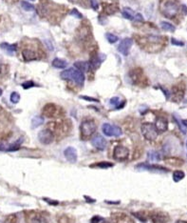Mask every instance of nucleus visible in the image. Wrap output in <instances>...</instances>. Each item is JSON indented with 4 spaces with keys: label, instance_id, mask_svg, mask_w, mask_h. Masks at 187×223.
Instances as JSON below:
<instances>
[{
    "label": "nucleus",
    "instance_id": "nucleus-7",
    "mask_svg": "<svg viewBox=\"0 0 187 223\" xmlns=\"http://www.w3.org/2000/svg\"><path fill=\"white\" fill-rule=\"evenodd\" d=\"M128 156H129V150L126 147L122 146V145H118V146L115 147L113 151V157L115 160L124 161L127 159Z\"/></svg>",
    "mask_w": 187,
    "mask_h": 223
},
{
    "label": "nucleus",
    "instance_id": "nucleus-21",
    "mask_svg": "<svg viewBox=\"0 0 187 223\" xmlns=\"http://www.w3.org/2000/svg\"><path fill=\"white\" fill-rule=\"evenodd\" d=\"M151 219L153 223H166L168 217L162 213H153L151 215Z\"/></svg>",
    "mask_w": 187,
    "mask_h": 223
},
{
    "label": "nucleus",
    "instance_id": "nucleus-54",
    "mask_svg": "<svg viewBox=\"0 0 187 223\" xmlns=\"http://www.w3.org/2000/svg\"><path fill=\"white\" fill-rule=\"evenodd\" d=\"M31 1H35V0H31Z\"/></svg>",
    "mask_w": 187,
    "mask_h": 223
},
{
    "label": "nucleus",
    "instance_id": "nucleus-41",
    "mask_svg": "<svg viewBox=\"0 0 187 223\" xmlns=\"http://www.w3.org/2000/svg\"><path fill=\"white\" fill-rule=\"evenodd\" d=\"M70 14H71L72 16L76 17V18H80V19H81V18L83 17L82 13H81L80 12H78V10H76V9H72V10H71Z\"/></svg>",
    "mask_w": 187,
    "mask_h": 223
},
{
    "label": "nucleus",
    "instance_id": "nucleus-44",
    "mask_svg": "<svg viewBox=\"0 0 187 223\" xmlns=\"http://www.w3.org/2000/svg\"><path fill=\"white\" fill-rule=\"evenodd\" d=\"M35 84H34V82L33 81H27V82H25V83H23L22 84V87L24 89H30V88H31V87H33Z\"/></svg>",
    "mask_w": 187,
    "mask_h": 223
},
{
    "label": "nucleus",
    "instance_id": "nucleus-37",
    "mask_svg": "<svg viewBox=\"0 0 187 223\" xmlns=\"http://www.w3.org/2000/svg\"><path fill=\"white\" fill-rule=\"evenodd\" d=\"M90 223H109L107 219H104V217H101L99 216H94L91 220H90Z\"/></svg>",
    "mask_w": 187,
    "mask_h": 223
},
{
    "label": "nucleus",
    "instance_id": "nucleus-28",
    "mask_svg": "<svg viewBox=\"0 0 187 223\" xmlns=\"http://www.w3.org/2000/svg\"><path fill=\"white\" fill-rule=\"evenodd\" d=\"M43 123H44V117H43V116H39V115L34 116L31 120V127L33 129H35L37 127H39V126H41Z\"/></svg>",
    "mask_w": 187,
    "mask_h": 223
},
{
    "label": "nucleus",
    "instance_id": "nucleus-27",
    "mask_svg": "<svg viewBox=\"0 0 187 223\" xmlns=\"http://www.w3.org/2000/svg\"><path fill=\"white\" fill-rule=\"evenodd\" d=\"M135 14H136V13L134 12L132 9L127 8V7H126V8H124V9H123V13H122L123 17L128 19V20H133L134 16H135Z\"/></svg>",
    "mask_w": 187,
    "mask_h": 223
},
{
    "label": "nucleus",
    "instance_id": "nucleus-25",
    "mask_svg": "<svg viewBox=\"0 0 187 223\" xmlns=\"http://www.w3.org/2000/svg\"><path fill=\"white\" fill-rule=\"evenodd\" d=\"M52 66L57 69H64L66 66H68V62L64 59H61V58H54L53 61H52Z\"/></svg>",
    "mask_w": 187,
    "mask_h": 223
},
{
    "label": "nucleus",
    "instance_id": "nucleus-32",
    "mask_svg": "<svg viewBox=\"0 0 187 223\" xmlns=\"http://www.w3.org/2000/svg\"><path fill=\"white\" fill-rule=\"evenodd\" d=\"M147 157H148V160H149V161H159L160 159H161L159 153H157L155 151L148 152Z\"/></svg>",
    "mask_w": 187,
    "mask_h": 223
},
{
    "label": "nucleus",
    "instance_id": "nucleus-45",
    "mask_svg": "<svg viewBox=\"0 0 187 223\" xmlns=\"http://www.w3.org/2000/svg\"><path fill=\"white\" fill-rule=\"evenodd\" d=\"M109 103L111 105H114V106H118V104L120 103V98L117 97V96H115V97H112L111 99L109 100Z\"/></svg>",
    "mask_w": 187,
    "mask_h": 223
},
{
    "label": "nucleus",
    "instance_id": "nucleus-43",
    "mask_svg": "<svg viewBox=\"0 0 187 223\" xmlns=\"http://www.w3.org/2000/svg\"><path fill=\"white\" fill-rule=\"evenodd\" d=\"M133 21H136V22H142L143 21V16L140 13H136V14L134 16L133 18Z\"/></svg>",
    "mask_w": 187,
    "mask_h": 223
},
{
    "label": "nucleus",
    "instance_id": "nucleus-22",
    "mask_svg": "<svg viewBox=\"0 0 187 223\" xmlns=\"http://www.w3.org/2000/svg\"><path fill=\"white\" fill-rule=\"evenodd\" d=\"M0 48H1L3 51L7 52L9 55H12L13 52H15L17 50L16 44H9V43H1Z\"/></svg>",
    "mask_w": 187,
    "mask_h": 223
},
{
    "label": "nucleus",
    "instance_id": "nucleus-39",
    "mask_svg": "<svg viewBox=\"0 0 187 223\" xmlns=\"http://www.w3.org/2000/svg\"><path fill=\"white\" fill-rule=\"evenodd\" d=\"M9 98H11V101L13 104H16L19 102V100H20V95L16 93V92H13V93H12L11 97Z\"/></svg>",
    "mask_w": 187,
    "mask_h": 223
},
{
    "label": "nucleus",
    "instance_id": "nucleus-18",
    "mask_svg": "<svg viewBox=\"0 0 187 223\" xmlns=\"http://www.w3.org/2000/svg\"><path fill=\"white\" fill-rule=\"evenodd\" d=\"M22 55L23 58L26 61H32V60H36L38 58V55L35 51H33L31 49H25L22 52Z\"/></svg>",
    "mask_w": 187,
    "mask_h": 223
},
{
    "label": "nucleus",
    "instance_id": "nucleus-10",
    "mask_svg": "<svg viewBox=\"0 0 187 223\" xmlns=\"http://www.w3.org/2000/svg\"><path fill=\"white\" fill-rule=\"evenodd\" d=\"M54 138V134L49 129H44L38 133V140L44 145H49L52 143Z\"/></svg>",
    "mask_w": 187,
    "mask_h": 223
},
{
    "label": "nucleus",
    "instance_id": "nucleus-30",
    "mask_svg": "<svg viewBox=\"0 0 187 223\" xmlns=\"http://www.w3.org/2000/svg\"><path fill=\"white\" fill-rule=\"evenodd\" d=\"M90 167L100 168V169H107L110 167H113V164L110 163V162H107V161H102V162H98L96 164H92V165H90Z\"/></svg>",
    "mask_w": 187,
    "mask_h": 223
},
{
    "label": "nucleus",
    "instance_id": "nucleus-42",
    "mask_svg": "<svg viewBox=\"0 0 187 223\" xmlns=\"http://www.w3.org/2000/svg\"><path fill=\"white\" fill-rule=\"evenodd\" d=\"M171 43H172V45L179 46V47H183V46L184 45V43H183V41L177 40L176 38H171Z\"/></svg>",
    "mask_w": 187,
    "mask_h": 223
},
{
    "label": "nucleus",
    "instance_id": "nucleus-23",
    "mask_svg": "<svg viewBox=\"0 0 187 223\" xmlns=\"http://www.w3.org/2000/svg\"><path fill=\"white\" fill-rule=\"evenodd\" d=\"M164 161L167 164H169V165L174 166V167H180L183 164V160H181V159L178 157H166L164 158Z\"/></svg>",
    "mask_w": 187,
    "mask_h": 223
},
{
    "label": "nucleus",
    "instance_id": "nucleus-12",
    "mask_svg": "<svg viewBox=\"0 0 187 223\" xmlns=\"http://www.w3.org/2000/svg\"><path fill=\"white\" fill-rule=\"evenodd\" d=\"M133 41L131 38H124L123 40H122V42L120 43V45L118 46V51L121 52V54L124 56H126L129 55V52H130V49L132 47Z\"/></svg>",
    "mask_w": 187,
    "mask_h": 223
},
{
    "label": "nucleus",
    "instance_id": "nucleus-2",
    "mask_svg": "<svg viewBox=\"0 0 187 223\" xmlns=\"http://www.w3.org/2000/svg\"><path fill=\"white\" fill-rule=\"evenodd\" d=\"M61 77L66 80H72L79 86H83L85 82V75L84 72L79 71L75 68H70V69L65 70L61 72Z\"/></svg>",
    "mask_w": 187,
    "mask_h": 223
},
{
    "label": "nucleus",
    "instance_id": "nucleus-52",
    "mask_svg": "<svg viewBox=\"0 0 187 223\" xmlns=\"http://www.w3.org/2000/svg\"><path fill=\"white\" fill-rule=\"evenodd\" d=\"M176 223H187V222H185V221H178V222H176Z\"/></svg>",
    "mask_w": 187,
    "mask_h": 223
},
{
    "label": "nucleus",
    "instance_id": "nucleus-5",
    "mask_svg": "<svg viewBox=\"0 0 187 223\" xmlns=\"http://www.w3.org/2000/svg\"><path fill=\"white\" fill-rule=\"evenodd\" d=\"M129 76H130L133 84H135L137 86L145 87L148 84L147 78L145 77V75H143L142 69H140V68H136V69L131 70L130 74H129Z\"/></svg>",
    "mask_w": 187,
    "mask_h": 223
},
{
    "label": "nucleus",
    "instance_id": "nucleus-3",
    "mask_svg": "<svg viewBox=\"0 0 187 223\" xmlns=\"http://www.w3.org/2000/svg\"><path fill=\"white\" fill-rule=\"evenodd\" d=\"M96 129L97 127H96V124L93 120H84L80 125V134L82 140H87L91 137L96 132Z\"/></svg>",
    "mask_w": 187,
    "mask_h": 223
},
{
    "label": "nucleus",
    "instance_id": "nucleus-13",
    "mask_svg": "<svg viewBox=\"0 0 187 223\" xmlns=\"http://www.w3.org/2000/svg\"><path fill=\"white\" fill-rule=\"evenodd\" d=\"M27 223H42V215L36 211H28L25 216Z\"/></svg>",
    "mask_w": 187,
    "mask_h": 223
},
{
    "label": "nucleus",
    "instance_id": "nucleus-15",
    "mask_svg": "<svg viewBox=\"0 0 187 223\" xmlns=\"http://www.w3.org/2000/svg\"><path fill=\"white\" fill-rule=\"evenodd\" d=\"M64 156L66 159L70 163H75L77 161V151L73 147H68L64 151Z\"/></svg>",
    "mask_w": 187,
    "mask_h": 223
},
{
    "label": "nucleus",
    "instance_id": "nucleus-1",
    "mask_svg": "<svg viewBox=\"0 0 187 223\" xmlns=\"http://www.w3.org/2000/svg\"><path fill=\"white\" fill-rule=\"evenodd\" d=\"M71 127L72 126L69 124V122L65 121V122H50L47 125V129L51 131L54 134V137H57L58 138H62L69 133Z\"/></svg>",
    "mask_w": 187,
    "mask_h": 223
},
{
    "label": "nucleus",
    "instance_id": "nucleus-19",
    "mask_svg": "<svg viewBox=\"0 0 187 223\" xmlns=\"http://www.w3.org/2000/svg\"><path fill=\"white\" fill-rule=\"evenodd\" d=\"M78 35H79L80 39L87 40L88 36L91 35L90 28H87V25H85V24H83V25L78 29Z\"/></svg>",
    "mask_w": 187,
    "mask_h": 223
},
{
    "label": "nucleus",
    "instance_id": "nucleus-35",
    "mask_svg": "<svg viewBox=\"0 0 187 223\" xmlns=\"http://www.w3.org/2000/svg\"><path fill=\"white\" fill-rule=\"evenodd\" d=\"M21 7H22V9L24 10V11H26V12H32L33 10H34V6H33L32 4L27 2V1H22L21 2Z\"/></svg>",
    "mask_w": 187,
    "mask_h": 223
},
{
    "label": "nucleus",
    "instance_id": "nucleus-11",
    "mask_svg": "<svg viewBox=\"0 0 187 223\" xmlns=\"http://www.w3.org/2000/svg\"><path fill=\"white\" fill-rule=\"evenodd\" d=\"M111 220L113 223H135V221L133 220L130 216L122 212L112 213Z\"/></svg>",
    "mask_w": 187,
    "mask_h": 223
},
{
    "label": "nucleus",
    "instance_id": "nucleus-4",
    "mask_svg": "<svg viewBox=\"0 0 187 223\" xmlns=\"http://www.w3.org/2000/svg\"><path fill=\"white\" fill-rule=\"evenodd\" d=\"M42 114L44 116H46V117L55 118V117H60V116H62L65 114V112L60 107H58L57 105L49 103V104L44 106V108H43V111H42Z\"/></svg>",
    "mask_w": 187,
    "mask_h": 223
},
{
    "label": "nucleus",
    "instance_id": "nucleus-38",
    "mask_svg": "<svg viewBox=\"0 0 187 223\" xmlns=\"http://www.w3.org/2000/svg\"><path fill=\"white\" fill-rule=\"evenodd\" d=\"M58 223H74V221L71 219L69 216H66V215H63V216H59Z\"/></svg>",
    "mask_w": 187,
    "mask_h": 223
},
{
    "label": "nucleus",
    "instance_id": "nucleus-40",
    "mask_svg": "<svg viewBox=\"0 0 187 223\" xmlns=\"http://www.w3.org/2000/svg\"><path fill=\"white\" fill-rule=\"evenodd\" d=\"M4 223H17V217L15 215H9L6 217Z\"/></svg>",
    "mask_w": 187,
    "mask_h": 223
},
{
    "label": "nucleus",
    "instance_id": "nucleus-26",
    "mask_svg": "<svg viewBox=\"0 0 187 223\" xmlns=\"http://www.w3.org/2000/svg\"><path fill=\"white\" fill-rule=\"evenodd\" d=\"M74 66L77 68L79 71L82 72H88L89 70V63L87 61H79V62H75Z\"/></svg>",
    "mask_w": 187,
    "mask_h": 223
},
{
    "label": "nucleus",
    "instance_id": "nucleus-53",
    "mask_svg": "<svg viewBox=\"0 0 187 223\" xmlns=\"http://www.w3.org/2000/svg\"><path fill=\"white\" fill-rule=\"evenodd\" d=\"M1 95H2V90L0 89V96H1Z\"/></svg>",
    "mask_w": 187,
    "mask_h": 223
},
{
    "label": "nucleus",
    "instance_id": "nucleus-29",
    "mask_svg": "<svg viewBox=\"0 0 187 223\" xmlns=\"http://www.w3.org/2000/svg\"><path fill=\"white\" fill-rule=\"evenodd\" d=\"M118 11V6L117 5H105L104 7V12L107 14H113Z\"/></svg>",
    "mask_w": 187,
    "mask_h": 223
},
{
    "label": "nucleus",
    "instance_id": "nucleus-51",
    "mask_svg": "<svg viewBox=\"0 0 187 223\" xmlns=\"http://www.w3.org/2000/svg\"><path fill=\"white\" fill-rule=\"evenodd\" d=\"M183 124L185 126V127H187V119H185V120H183Z\"/></svg>",
    "mask_w": 187,
    "mask_h": 223
},
{
    "label": "nucleus",
    "instance_id": "nucleus-34",
    "mask_svg": "<svg viewBox=\"0 0 187 223\" xmlns=\"http://www.w3.org/2000/svg\"><path fill=\"white\" fill-rule=\"evenodd\" d=\"M23 141V138H20L19 140H17V141L15 143H13L12 145H9V148H7V151L9 152H12V151H16V150H18L19 148H20V144L22 143Z\"/></svg>",
    "mask_w": 187,
    "mask_h": 223
},
{
    "label": "nucleus",
    "instance_id": "nucleus-16",
    "mask_svg": "<svg viewBox=\"0 0 187 223\" xmlns=\"http://www.w3.org/2000/svg\"><path fill=\"white\" fill-rule=\"evenodd\" d=\"M137 169H141V170H149V171H160V172H168L169 170L162 167L160 165H150V164H146V163H142V164H138L136 166Z\"/></svg>",
    "mask_w": 187,
    "mask_h": 223
},
{
    "label": "nucleus",
    "instance_id": "nucleus-47",
    "mask_svg": "<svg viewBox=\"0 0 187 223\" xmlns=\"http://www.w3.org/2000/svg\"><path fill=\"white\" fill-rule=\"evenodd\" d=\"M82 99H85V100H88V101H91V102H99L98 99L96 98H93V97H90V96H85V95H81L80 96Z\"/></svg>",
    "mask_w": 187,
    "mask_h": 223
},
{
    "label": "nucleus",
    "instance_id": "nucleus-6",
    "mask_svg": "<svg viewBox=\"0 0 187 223\" xmlns=\"http://www.w3.org/2000/svg\"><path fill=\"white\" fill-rule=\"evenodd\" d=\"M141 131L145 138L149 140V141H153V140H155L158 137V131L156 130L155 125L152 123L142 124Z\"/></svg>",
    "mask_w": 187,
    "mask_h": 223
},
{
    "label": "nucleus",
    "instance_id": "nucleus-17",
    "mask_svg": "<svg viewBox=\"0 0 187 223\" xmlns=\"http://www.w3.org/2000/svg\"><path fill=\"white\" fill-rule=\"evenodd\" d=\"M155 127L159 133H164L167 130V128H168V122H167V120L164 117L160 116V117H158L156 119Z\"/></svg>",
    "mask_w": 187,
    "mask_h": 223
},
{
    "label": "nucleus",
    "instance_id": "nucleus-14",
    "mask_svg": "<svg viewBox=\"0 0 187 223\" xmlns=\"http://www.w3.org/2000/svg\"><path fill=\"white\" fill-rule=\"evenodd\" d=\"M91 143L93 146L100 151H103L107 147V140L102 135H96L91 139Z\"/></svg>",
    "mask_w": 187,
    "mask_h": 223
},
{
    "label": "nucleus",
    "instance_id": "nucleus-31",
    "mask_svg": "<svg viewBox=\"0 0 187 223\" xmlns=\"http://www.w3.org/2000/svg\"><path fill=\"white\" fill-rule=\"evenodd\" d=\"M161 28L162 29V30H164V31H168V32H175V30H176V28H175V26L174 25H172L171 23H169V22H166V21H162V22H161Z\"/></svg>",
    "mask_w": 187,
    "mask_h": 223
},
{
    "label": "nucleus",
    "instance_id": "nucleus-49",
    "mask_svg": "<svg viewBox=\"0 0 187 223\" xmlns=\"http://www.w3.org/2000/svg\"><path fill=\"white\" fill-rule=\"evenodd\" d=\"M70 2L73 3H78V4H82V0H69Z\"/></svg>",
    "mask_w": 187,
    "mask_h": 223
},
{
    "label": "nucleus",
    "instance_id": "nucleus-24",
    "mask_svg": "<svg viewBox=\"0 0 187 223\" xmlns=\"http://www.w3.org/2000/svg\"><path fill=\"white\" fill-rule=\"evenodd\" d=\"M183 90H181L179 87H174L173 88V100H175L176 102H179V101L183 97Z\"/></svg>",
    "mask_w": 187,
    "mask_h": 223
},
{
    "label": "nucleus",
    "instance_id": "nucleus-46",
    "mask_svg": "<svg viewBox=\"0 0 187 223\" xmlns=\"http://www.w3.org/2000/svg\"><path fill=\"white\" fill-rule=\"evenodd\" d=\"M90 5H91L92 9L95 10V11H97L99 9V3L97 0H90Z\"/></svg>",
    "mask_w": 187,
    "mask_h": 223
},
{
    "label": "nucleus",
    "instance_id": "nucleus-36",
    "mask_svg": "<svg viewBox=\"0 0 187 223\" xmlns=\"http://www.w3.org/2000/svg\"><path fill=\"white\" fill-rule=\"evenodd\" d=\"M105 37H107V41L110 43V44H114V43H116L119 39V37L117 35H113V33H109V32L105 33Z\"/></svg>",
    "mask_w": 187,
    "mask_h": 223
},
{
    "label": "nucleus",
    "instance_id": "nucleus-55",
    "mask_svg": "<svg viewBox=\"0 0 187 223\" xmlns=\"http://www.w3.org/2000/svg\"><path fill=\"white\" fill-rule=\"evenodd\" d=\"M186 147H187V142H186Z\"/></svg>",
    "mask_w": 187,
    "mask_h": 223
},
{
    "label": "nucleus",
    "instance_id": "nucleus-20",
    "mask_svg": "<svg viewBox=\"0 0 187 223\" xmlns=\"http://www.w3.org/2000/svg\"><path fill=\"white\" fill-rule=\"evenodd\" d=\"M103 58L101 55H95L91 57V59L88 62L89 63V69L94 70V69H98L100 65L102 64L103 62Z\"/></svg>",
    "mask_w": 187,
    "mask_h": 223
},
{
    "label": "nucleus",
    "instance_id": "nucleus-33",
    "mask_svg": "<svg viewBox=\"0 0 187 223\" xmlns=\"http://www.w3.org/2000/svg\"><path fill=\"white\" fill-rule=\"evenodd\" d=\"M184 176H185L184 172L180 171V170H178V171H175V172L173 173V179H174V181H175V182H179V181H180L181 179H183V178H184Z\"/></svg>",
    "mask_w": 187,
    "mask_h": 223
},
{
    "label": "nucleus",
    "instance_id": "nucleus-48",
    "mask_svg": "<svg viewBox=\"0 0 187 223\" xmlns=\"http://www.w3.org/2000/svg\"><path fill=\"white\" fill-rule=\"evenodd\" d=\"M44 200H46L47 202H50V204H54V205L58 204V202H57V201H55V202H52V201H51V199H47V198H44Z\"/></svg>",
    "mask_w": 187,
    "mask_h": 223
},
{
    "label": "nucleus",
    "instance_id": "nucleus-9",
    "mask_svg": "<svg viewBox=\"0 0 187 223\" xmlns=\"http://www.w3.org/2000/svg\"><path fill=\"white\" fill-rule=\"evenodd\" d=\"M178 11H179L178 5L171 1L166 2L164 5V7H162V13L164 14V16L169 17V18L174 17L176 14L178 13Z\"/></svg>",
    "mask_w": 187,
    "mask_h": 223
},
{
    "label": "nucleus",
    "instance_id": "nucleus-50",
    "mask_svg": "<svg viewBox=\"0 0 187 223\" xmlns=\"http://www.w3.org/2000/svg\"><path fill=\"white\" fill-rule=\"evenodd\" d=\"M181 8H183L184 13H185V14H187V7L185 6V5H183V6H181Z\"/></svg>",
    "mask_w": 187,
    "mask_h": 223
},
{
    "label": "nucleus",
    "instance_id": "nucleus-8",
    "mask_svg": "<svg viewBox=\"0 0 187 223\" xmlns=\"http://www.w3.org/2000/svg\"><path fill=\"white\" fill-rule=\"evenodd\" d=\"M103 133L107 137H120L123 134L122 129L118 126H114L109 123H104L102 127Z\"/></svg>",
    "mask_w": 187,
    "mask_h": 223
}]
</instances>
